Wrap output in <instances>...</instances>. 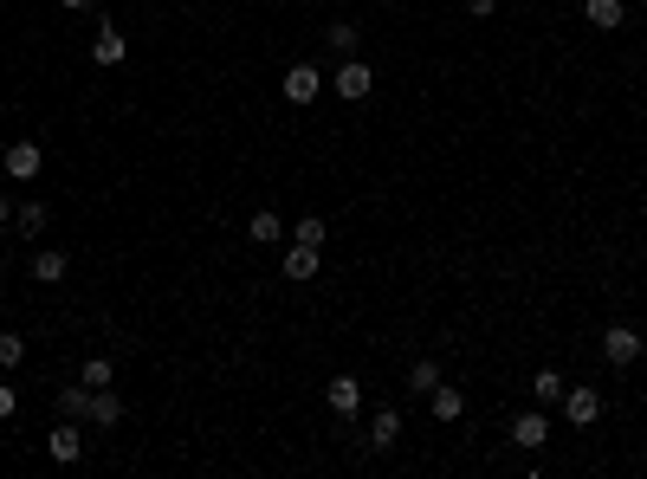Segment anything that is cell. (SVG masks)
<instances>
[{
  "label": "cell",
  "instance_id": "obj_9",
  "mask_svg": "<svg viewBox=\"0 0 647 479\" xmlns=\"http://www.w3.org/2000/svg\"><path fill=\"white\" fill-rule=\"evenodd\" d=\"M91 59H98V65H123V59H130V39H123V26H117V20H98Z\"/></svg>",
  "mask_w": 647,
  "mask_h": 479
},
{
  "label": "cell",
  "instance_id": "obj_25",
  "mask_svg": "<svg viewBox=\"0 0 647 479\" xmlns=\"http://www.w3.org/2000/svg\"><path fill=\"white\" fill-rule=\"evenodd\" d=\"M20 415V389H13V382H0V421H13Z\"/></svg>",
  "mask_w": 647,
  "mask_h": 479
},
{
  "label": "cell",
  "instance_id": "obj_27",
  "mask_svg": "<svg viewBox=\"0 0 647 479\" xmlns=\"http://www.w3.org/2000/svg\"><path fill=\"white\" fill-rule=\"evenodd\" d=\"M59 7H65V13H91V7H98V0H59Z\"/></svg>",
  "mask_w": 647,
  "mask_h": 479
},
{
  "label": "cell",
  "instance_id": "obj_22",
  "mask_svg": "<svg viewBox=\"0 0 647 479\" xmlns=\"http://www.w3.org/2000/svg\"><path fill=\"white\" fill-rule=\"evenodd\" d=\"M85 408H91V389H85V382H65V389H59V415L85 421Z\"/></svg>",
  "mask_w": 647,
  "mask_h": 479
},
{
  "label": "cell",
  "instance_id": "obj_19",
  "mask_svg": "<svg viewBox=\"0 0 647 479\" xmlns=\"http://www.w3.org/2000/svg\"><path fill=\"white\" fill-rule=\"evenodd\" d=\"M33 279L39 285H65V253H59V246H39V253H33Z\"/></svg>",
  "mask_w": 647,
  "mask_h": 479
},
{
  "label": "cell",
  "instance_id": "obj_17",
  "mask_svg": "<svg viewBox=\"0 0 647 479\" xmlns=\"http://www.w3.org/2000/svg\"><path fill=\"white\" fill-rule=\"evenodd\" d=\"M563 389H570V382H563V369H538V376H531V402H538V408H557Z\"/></svg>",
  "mask_w": 647,
  "mask_h": 479
},
{
  "label": "cell",
  "instance_id": "obj_8",
  "mask_svg": "<svg viewBox=\"0 0 647 479\" xmlns=\"http://www.w3.org/2000/svg\"><path fill=\"white\" fill-rule=\"evenodd\" d=\"M395 441H402V408H376V421H369L363 447H369V454H389Z\"/></svg>",
  "mask_w": 647,
  "mask_h": 479
},
{
  "label": "cell",
  "instance_id": "obj_12",
  "mask_svg": "<svg viewBox=\"0 0 647 479\" xmlns=\"http://www.w3.org/2000/svg\"><path fill=\"white\" fill-rule=\"evenodd\" d=\"M85 421H91V428H117V421H123V395H117V382H110V389H91Z\"/></svg>",
  "mask_w": 647,
  "mask_h": 479
},
{
  "label": "cell",
  "instance_id": "obj_26",
  "mask_svg": "<svg viewBox=\"0 0 647 479\" xmlns=\"http://www.w3.org/2000/svg\"><path fill=\"white\" fill-rule=\"evenodd\" d=\"M466 13H473V20H492V13H499V0H466Z\"/></svg>",
  "mask_w": 647,
  "mask_h": 479
},
{
  "label": "cell",
  "instance_id": "obj_4",
  "mask_svg": "<svg viewBox=\"0 0 647 479\" xmlns=\"http://www.w3.org/2000/svg\"><path fill=\"white\" fill-rule=\"evenodd\" d=\"M46 454L59 460V467H72V460H85V421H72V415H59V428L46 434Z\"/></svg>",
  "mask_w": 647,
  "mask_h": 479
},
{
  "label": "cell",
  "instance_id": "obj_2",
  "mask_svg": "<svg viewBox=\"0 0 647 479\" xmlns=\"http://www.w3.org/2000/svg\"><path fill=\"white\" fill-rule=\"evenodd\" d=\"M330 85H337V98H350V104H363V98H369V91H376V65H369V59H356V52H350V59H343V65H337V78H330Z\"/></svg>",
  "mask_w": 647,
  "mask_h": 479
},
{
  "label": "cell",
  "instance_id": "obj_5",
  "mask_svg": "<svg viewBox=\"0 0 647 479\" xmlns=\"http://www.w3.org/2000/svg\"><path fill=\"white\" fill-rule=\"evenodd\" d=\"M563 415L576 421V428H589V421H602V389H589V382H576V389H563Z\"/></svg>",
  "mask_w": 647,
  "mask_h": 479
},
{
  "label": "cell",
  "instance_id": "obj_23",
  "mask_svg": "<svg viewBox=\"0 0 647 479\" xmlns=\"http://www.w3.org/2000/svg\"><path fill=\"white\" fill-rule=\"evenodd\" d=\"M26 363V337L20 331H0V369H20Z\"/></svg>",
  "mask_w": 647,
  "mask_h": 479
},
{
  "label": "cell",
  "instance_id": "obj_30",
  "mask_svg": "<svg viewBox=\"0 0 647 479\" xmlns=\"http://www.w3.org/2000/svg\"><path fill=\"white\" fill-rule=\"evenodd\" d=\"M641 357H647V350H641Z\"/></svg>",
  "mask_w": 647,
  "mask_h": 479
},
{
  "label": "cell",
  "instance_id": "obj_3",
  "mask_svg": "<svg viewBox=\"0 0 647 479\" xmlns=\"http://www.w3.org/2000/svg\"><path fill=\"white\" fill-rule=\"evenodd\" d=\"M0 162H7V175H13V182H39V169H46V149H39L33 136H13Z\"/></svg>",
  "mask_w": 647,
  "mask_h": 479
},
{
  "label": "cell",
  "instance_id": "obj_13",
  "mask_svg": "<svg viewBox=\"0 0 647 479\" xmlns=\"http://www.w3.org/2000/svg\"><path fill=\"white\" fill-rule=\"evenodd\" d=\"M285 234H292V227H285V221H279V214H272V208H259L253 221H246V240H253V246H279Z\"/></svg>",
  "mask_w": 647,
  "mask_h": 479
},
{
  "label": "cell",
  "instance_id": "obj_18",
  "mask_svg": "<svg viewBox=\"0 0 647 479\" xmlns=\"http://www.w3.org/2000/svg\"><path fill=\"white\" fill-rule=\"evenodd\" d=\"M428 408H434V421H460L466 415V395L453 389V382H434V395H428Z\"/></svg>",
  "mask_w": 647,
  "mask_h": 479
},
{
  "label": "cell",
  "instance_id": "obj_10",
  "mask_svg": "<svg viewBox=\"0 0 647 479\" xmlns=\"http://www.w3.org/2000/svg\"><path fill=\"white\" fill-rule=\"evenodd\" d=\"M544 441H550V415H544V408H525V415L512 421V447H525V454H538Z\"/></svg>",
  "mask_w": 647,
  "mask_h": 479
},
{
  "label": "cell",
  "instance_id": "obj_1",
  "mask_svg": "<svg viewBox=\"0 0 647 479\" xmlns=\"http://www.w3.org/2000/svg\"><path fill=\"white\" fill-rule=\"evenodd\" d=\"M641 350H647V337L635 331V324H609V331H602V363L609 369H635Z\"/></svg>",
  "mask_w": 647,
  "mask_h": 479
},
{
  "label": "cell",
  "instance_id": "obj_29",
  "mask_svg": "<svg viewBox=\"0 0 647 479\" xmlns=\"http://www.w3.org/2000/svg\"><path fill=\"white\" fill-rule=\"evenodd\" d=\"M641 479H647V467H641Z\"/></svg>",
  "mask_w": 647,
  "mask_h": 479
},
{
  "label": "cell",
  "instance_id": "obj_28",
  "mask_svg": "<svg viewBox=\"0 0 647 479\" xmlns=\"http://www.w3.org/2000/svg\"><path fill=\"white\" fill-rule=\"evenodd\" d=\"M13 221V195H0V227H7Z\"/></svg>",
  "mask_w": 647,
  "mask_h": 479
},
{
  "label": "cell",
  "instance_id": "obj_20",
  "mask_svg": "<svg viewBox=\"0 0 647 479\" xmlns=\"http://www.w3.org/2000/svg\"><path fill=\"white\" fill-rule=\"evenodd\" d=\"M434 382H440V363H434V357L408 363V395H421V402H428V395H434Z\"/></svg>",
  "mask_w": 647,
  "mask_h": 479
},
{
  "label": "cell",
  "instance_id": "obj_6",
  "mask_svg": "<svg viewBox=\"0 0 647 479\" xmlns=\"http://www.w3.org/2000/svg\"><path fill=\"white\" fill-rule=\"evenodd\" d=\"M318 91H324V72H318V65H311V59L285 65V98H292V104H311V98H318Z\"/></svg>",
  "mask_w": 647,
  "mask_h": 479
},
{
  "label": "cell",
  "instance_id": "obj_16",
  "mask_svg": "<svg viewBox=\"0 0 647 479\" xmlns=\"http://www.w3.org/2000/svg\"><path fill=\"white\" fill-rule=\"evenodd\" d=\"M324 46L337 52V59H350V52L363 46V26H356V20H330V26H324Z\"/></svg>",
  "mask_w": 647,
  "mask_h": 479
},
{
  "label": "cell",
  "instance_id": "obj_14",
  "mask_svg": "<svg viewBox=\"0 0 647 479\" xmlns=\"http://www.w3.org/2000/svg\"><path fill=\"white\" fill-rule=\"evenodd\" d=\"M46 221H52L46 201H20V208H13V234H20V240H39V234H46Z\"/></svg>",
  "mask_w": 647,
  "mask_h": 479
},
{
  "label": "cell",
  "instance_id": "obj_11",
  "mask_svg": "<svg viewBox=\"0 0 647 479\" xmlns=\"http://www.w3.org/2000/svg\"><path fill=\"white\" fill-rule=\"evenodd\" d=\"M318 272H324V246H285V279H298V285H305V279H318Z\"/></svg>",
  "mask_w": 647,
  "mask_h": 479
},
{
  "label": "cell",
  "instance_id": "obj_7",
  "mask_svg": "<svg viewBox=\"0 0 647 479\" xmlns=\"http://www.w3.org/2000/svg\"><path fill=\"white\" fill-rule=\"evenodd\" d=\"M324 402H330V415H337V421H350L356 408H363V382H356V376H330L324 382Z\"/></svg>",
  "mask_w": 647,
  "mask_h": 479
},
{
  "label": "cell",
  "instance_id": "obj_15",
  "mask_svg": "<svg viewBox=\"0 0 647 479\" xmlns=\"http://www.w3.org/2000/svg\"><path fill=\"white\" fill-rule=\"evenodd\" d=\"M583 20L596 26V33H615V26L628 20V7H622V0H583Z\"/></svg>",
  "mask_w": 647,
  "mask_h": 479
},
{
  "label": "cell",
  "instance_id": "obj_24",
  "mask_svg": "<svg viewBox=\"0 0 647 479\" xmlns=\"http://www.w3.org/2000/svg\"><path fill=\"white\" fill-rule=\"evenodd\" d=\"M292 240H298V246H324V214H305V221H292Z\"/></svg>",
  "mask_w": 647,
  "mask_h": 479
},
{
  "label": "cell",
  "instance_id": "obj_21",
  "mask_svg": "<svg viewBox=\"0 0 647 479\" xmlns=\"http://www.w3.org/2000/svg\"><path fill=\"white\" fill-rule=\"evenodd\" d=\"M78 382H85V389H110V382H117V363H110V357H85Z\"/></svg>",
  "mask_w": 647,
  "mask_h": 479
}]
</instances>
